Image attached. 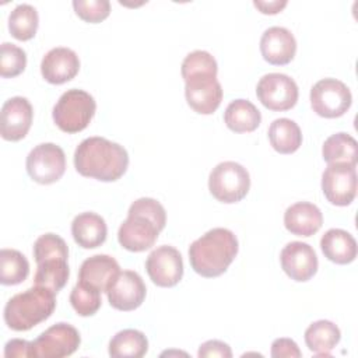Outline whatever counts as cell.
<instances>
[{"mask_svg":"<svg viewBox=\"0 0 358 358\" xmlns=\"http://www.w3.org/2000/svg\"><path fill=\"white\" fill-rule=\"evenodd\" d=\"M78 330L69 323H56L32 341L35 358L69 357L80 347Z\"/></svg>","mask_w":358,"mask_h":358,"instance_id":"cell-12","label":"cell"},{"mask_svg":"<svg viewBox=\"0 0 358 358\" xmlns=\"http://www.w3.org/2000/svg\"><path fill=\"white\" fill-rule=\"evenodd\" d=\"M80 70L77 53L69 48L50 49L41 62L42 77L50 84H64L73 80Z\"/></svg>","mask_w":358,"mask_h":358,"instance_id":"cell-18","label":"cell"},{"mask_svg":"<svg viewBox=\"0 0 358 358\" xmlns=\"http://www.w3.org/2000/svg\"><path fill=\"white\" fill-rule=\"evenodd\" d=\"M55 308V292L34 285L8 299L4 306V322L11 330L25 331L50 317Z\"/></svg>","mask_w":358,"mask_h":358,"instance_id":"cell-4","label":"cell"},{"mask_svg":"<svg viewBox=\"0 0 358 358\" xmlns=\"http://www.w3.org/2000/svg\"><path fill=\"white\" fill-rule=\"evenodd\" d=\"M238 239L227 228H213L189 248L192 268L201 277L214 278L227 271L238 255Z\"/></svg>","mask_w":358,"mask_h":358,"instance_id":"cell-3","label":"cell"},{"mask_svg":"<svg viewBox=\"0 0 358 358\" xmlns=\"http://www.w3.org/2000/svg\"><path fill=\"white\" fill-rule=\"evenodd\" d=\"M119 273V263L112 256L95 255L83 262L78 271V281L99 292H108Z\"/></svg>","mask_w":358,"mask_h":358,"instance_id":"cell-19","label":"cell"},{"mask_svg":"<svg viewBox=\"0 0 358 358\" xmlns=\"http://www.w3.org/2000/svg\"><path fill=\"white\" fill-rule=\"evenodd\" d=\"M96 110L95 99L83 90L71 88L62 94L53 106L52 117L56 126L64 133H78L92 120Z\"/></svg>","mask_w":358,"mask_h":358,"instance_id":"cell-5","label":"cell"},{"mask_svg":"<svg viewBox=\"0 0 358 358\" xmlns=\"http://www.w3.org/2000/svg\"><path fill=\"white\" fill-rule=\"evenodd\" d=\"M29 263L27 257L15 249L0 250V282L3 285H17L27 280Z\"/></svg>","mask_w":358,"mask_h":358,"instance_id":"cell-29","label":"cell"},{"mask_svg":"<svg viewBox=\"0 0 358 358\" xmlns=\"http://www.w3.org/2000/svg\"><path fill=\"white\" fill-rule=\"evenodd\" d=\"M197 355L200 358H214V357H220V358H231L232 357V351L231 347L220 340H208L206 343H203L199 348Z\"/></svg>","mask_w":358,"mask_h":358,"instance_id":"cell-36","label":"cell"},{"mask_svg":"<svg viewBox=\"0 0 358 358\" xmlns=\"http://www.w3.org/2000/svg\"><path fill=\"white\" fill-rule=\"evenodd\" d=\"M165 224L166 213L159 201L151 197L137 199L119 227L117 241L126 250L144 252L154 246Z\"/></svg>","mask_w":358,"mask_h":358,"instance_id":"cell-2","label":"cell"},{"mask_svg":"<svg viewBox=\"0 0 358 358\" xmlns=\"http://www.w3.org/2000/svg\"><path fill=\"white\" fill-rule=\"evenodd\" d=\"M74 166L85 178L115 182L126 173L129 154L123 145L108 138L88 137L74 151Z\"/></svg>","mask_w":358,"mask_h":358,"instance_id":"cell-1","label":"cell"},{"mask_svg":"<svg viewBox=\"0 0 358 358\" xmlns=\"http://www.w3.org/2000/svg\"><path fill=\"white\" fill-rule=\"evenodd\" d=\"M36 273L34 275V284L45 287L55 294H57L67 282L70 275V268L67 260L52 259L36 264Z\"/></svg>","mask_w":358,"mask_h":358,"instance_id":"cell-28","label":"cell"},{"mask_svg":"<svg viewBox=\"0 0 358 358\" xmlns=\"http://www.w3.org/2000/svg\"><path fill=\"white\" fill-rule=\"evenodd\" d=\"M340 338V329L330 320L313 322L305 330V343L308 348L319 357H329Z\"/></svg>","mask_w":358,"mask_h":358,"instance_id":"cell-24","label":"cell"},{"mask_svg":"<svg viewBox=\"0 0 358 358\" xmlns=\"http://www.w3.org/2000/svg\"><path fill=\"white\" fill-rule=\"evenodd\" d=\"M320 249L330 262L348 264L357 257V242L354 236L340 228H331L320 239Z\"/></svg>","mask_w":358,"mask_h":358,"instance_id":"cell-22","label":"cell"},{"mask_svg":"<svg viewBox=\"0 0 358 358\" xmlns=\"http://www.w3.org/2000/svg\"><path fill=\"white\" fill-rule=\"evenodd\" d=\"M27 66L25 52L10 42H3L0 46V76L13 78L21 74Z\"/></svg>","mask_w":358,"mask_h":358,"instance_id":"cell-33","label":"cell"},{"mask_svg":"<svg viewBox=\"0 0 358 358\" xmlns=\"http://www.w3.org/2000/svg\"><path fill=\"white\" fill-rule=\"evenodd\" d=\"M25 166L34 182L50 185L64 175L66 155L59 145L53 143H42L29 151Z\"/></svg>","mask_w":358,"mask_h":358,"instance_id":"cell-9","label":"cell"},{"mask_svg":"<svg viewBox=\"0 0 358 358\" xmlns=\"http://www.w3.org/2000/svg\"><path fill=\"white\" fill-rule=\"evenodd\" d=\"M145 270L155 285L169 288L182 280L183 260L176 248L162 245L148 255Z\"/></svg>","mask_w":358,"mask_h":358,"instance_id":"cell-13","label":"cell"},{"mask_svg":"<svg viewBox=\"0 0 358 358\" xmlns=\"http://www.w3.org/2000/svg\"><path fill=\"white\" fill-rule=\"evenodd\" d=\"M323 159L327 164H354L358 159V144L352 136L348 133H336L327 137L322 147Z\"/></svg>","mask_w":358,"mask_h":358,"instance_id":"cell-27","label":"cell"},{"mask_svg":"<svg viewBox=\"0 0 358 358\" xmlns=\"http://www.w3.org/2000/svg\"><path fill=\"white\" fill-rule=\"evenodd\" d=\"M224 122L227 127L235 133H250L259 127L262 115L250 101L235 99L227 106Z\"/></svg>","mask_w":358,"mask_h":358,"instance_id":"cell-23","label":"cell"},{"mask_svg":"<svg viewBox=\"0 0 358 358\" xmlns=\"http://www.w3.org/2000/svg\"><path fill=\"white\" fill-rule=\"evenodd\" d=\"M200 71H218V66L215 59L206 50H194L190 52L182 62V77H187Z\"/></svg>","mask_w":358,"mask_h":358,"instance_id":"cell-35","label":"cell"},{"mask_svg":"<svg viewBox=\"0 0 358 358\" xmlns=\"http://www.w3.org/2000/svg\"><path fill=\"white\" fill-rule=\"evenodd\" d=\"M76 14L85 22L96 24L109 17L110 3L108 0H74Z\"/></svg>","mask_w":358,"mask_h":358,"instance_id":"cell-34","label":"cell"},{"mask_svg":"<svg viewBox=\"0 0 358 358\" xmlns=\"http://www.w3.org/2000/svg\"><path fill=\"white\" fill-rule=\"evenodd\" d=\"M34 109L29 101L24 96H13L1 106L0 133L7 141L22 140L32 124Z\"/></svg>","mask_w":358,"mask_h":358,"instance_id":"cell-16","label":"cell"},{"mask_svg":"<svg viewBox=\"0 0 358 358\" xmlns=\"http://www.w3.org/2000/svg\"><path fill=\"white\" fill-rule=\"evenodd\" d=\"M38 11L31 4H18L8 15V31L18 41H29L38 31Z\"/></svg>","mask_w":358,"mask_h":358,"instance_id":"cell-30","label":"cell"},{"mask_svg":"<svg viewBox=\"0 0 358 358\" xmlns=\"http://www.w3.org/2000/svg\"><path fill=\"white\" fill-rule=\"evenodd\" d=\"M34 257L36 264L52 259H69V248L63 238L56 234L41 235L34 243Z\"/></svg>","mask_w":358,"mask_h":358,"instance_id":"cell-32","label":"cell"},{"mask_svg":"<svg viewBox=\"0 0 358 358\" xmlns=\"http://www.w3.org/2000/svg\"><path fill=\"white\" fill-rule=\"evenodd\" d=\"M70 303L77 315L92 316L101 308V292L78 281L70 292Z\"/></svg>","mask_w":358,"mask_h":358,"instance_id":"cell-31","label":"cell"},{"mask_svg":"<svg viewBox=\"0 0 358 358\" xmlns=\"http://www.w3.org/2000/svg\"><path fill=\"white\" fill-rule=\"evenodd\" d=\"M280 262L284 273L298 282L310 280L316 274L319 266L313 248L299 241L289 242L282 248Z\"/></svg>","mask_w":358,"mask_h":358,"instance_id":"cell-14","label":"cell"},{"mask_svg":"<svg viewBox=\"0 0 358 358\" xmlns=\"http://www.w3.org/2000/svg\"><path fill=\"white\" fill-rule=\"evenodd\" d=\"M302 355L298 344L291 338H275L271 344V357L282 358V357H295L299 358Z\"/></svg>","mask_w":358,"mask_h":358,"instance_id":"cell-37","label":"cell"},{"mask_svg":"<svg viewBox=\"0 0 358 358\" xmlns=\"http://www.w3.org/2000/svg\"><path fill=\"white\" fill-rule=\"evenodd\" d=\"M350 88L340 80H319L310 90V105L316 115L327 119L343 116L351 106Z\"/></svg>","mask_w":358,"mask_h":358,"instance_id":"cell-7","label":"cell"},{"mask_svg":"<svg viewBox=\"0 0 358 358\" xmlns=\"http://www.w3.org/2000/svg\"><path fill=\"white\" fill-rule=\"evenodd\" d=\"M268 140L277 152L292 154L302 144V133L294 120L288 117H280L270 124Z\"/></svg>","mask_w":358,"mask_h":358,"instance_id":"cell-25","label":"cell"},{"mask_svg":"<svg viewBox=\"0 0 358 358\" xmlns=\"http://www.w3.org/2000/svg\"><path fill=\"white\" fill-rule=\"evenodd\" d=\"M4 357L6 358H22V357H34V347L32 341L21 340V338H13L7 341L4 347Z\"/></svg>","mask_w":358,"mask_h":358,"instance_id":"cell-38","label":"cell"},{"mask_svg":"<svg viewBox=\"0 0 358 358\" xmlns=\"http://www.w3.org/2000/svg\"><path fill=\"white\" fill-rule=\"evenodd\" d=\"M298 85L287 74H264L256 87V95L262 105L270 110H289L298 101Z\"/></svg>","mask_w":358,"mask_h":358,"instance_id":"cell-10","label":"cell"},{"mask_svg":"<svg viewBox=\"0 0 358 358\" xmlns=\"http://www.w3.org/2000/svg\"><path fill=\"white\" fill-rule=\"evenodd\" d=\"M106 294L112 308L130 312L137 309L144 302L147 288L138 273L124 270L119 273Z\"/></svg>","mask_w":358,"mask_h":358,"instance_id":"cell-15","label":"cell"},{"mask_svg":"<svg viewBox=\"0 0 358 358\" xmlns=\"http://www.w3.org/2000/svg\"><path fill=\"white\" fill-rule=\"evenodd\" d=\"M260 52L270 64H288L296 53L295 36L284 27H270L260 38Z\"/></svg>","mask_w":358,"mask_h":358,"instance_id":"cell-17","label":"cell"},{"mask_svg":"<svg viewBox=\"0 0 358 358\" xmlns=\"http://www.w3.org/2000/svg\"><path fill=\"white\" fill-rule=\"evenodd\" d=\"M249 189V172L235 161L220 162L210 172L208 190L221 203H238L248 194Z\"/></svg>","mask_w":358,"mask_h":358,"instance_id":"cell-6","label":"cell"},{"mask_svg":"<svg viewBox=\"0 0 358 358\" xmlns=\"http://www.w3.org/2000/svg\"><path fill=\"white\" fill-rule=\"evenodd\" d=\"M323 224V215L317 206L308 201H298L284 213L285 228L296 236H312Z\"/></svg>","mask_w":358,"mask_h":358,"instance_id":"cell-20","label":"cell"},{"mask_svg":"<svg viewBox=\"0 0 358 358\" xmlns=\"http://www.w3.org/2000/svg\"><path fill=\"white\" fill-rule=\"evenodd\" d=\"M71 235L78 246L84 249H95L105 242L108 227L101 215L87 211L74 217L71 222Z\"/></svg>","mask_w":358,"mask_h":358,"instance_id":"cell-21","label":"cell"},{"mask_svg":"<svg viewBox=\"0 0 358 358\" xmlns=\"http://www.w3.org/2000/svg\"><path fill=\"white\" fill-rule=\"evenodd\" d=\"M148 351L145 334L136 329H124L109 341V355L113 358H141Z\"/></svg>","mask_w":358,"mask_h":358,"instance_id":"cell-26","label":"cell"},{"mask_svg":"<svg viewBox=\"0 0 358 358\" xmlns=\"http://www.w3.org/2000/svg\"><path fill=\"white\" fill-rule=\"evenodd\" d=\"M185 80V96L187 105L200 115L214 113L222 101V87L214 71L190 74Z\"/></svg>","mask_w":358,"mask_h":358,"instance_id":"cell-8","label":"cell"},{"mask_svg":"<svg viewBox=\"0 0 358 358\" xmlns=\"http://www.w3.org/2000/svg\"><path fill=\"white\" fill-rule=\"evenodd\" d=\"M357 165L329 164L322 175V190L334 206H348L357 196Z\"/></svg>","mask_w":358,"mask_h":358,"instance_id":"cell-11","label":"cell"},{"mask_svg":"<svg viewBox=\"0 0 358 358\" xmlns=\"http://www.w3.org/2000/svg\"><path fill=\"white\" fill-rule=\"evenodd\" d=\"M253 4L263 14H277V13H280L287 6V1L285 0H282V1H280V0H273V1L255 0Z\"/></svg>","mask_w":358,"mask_h":358,"instance_id":"cell-39","label":"cell"}]
</instances>
